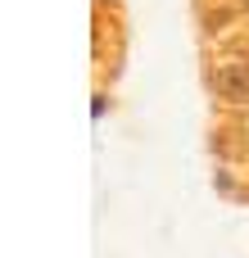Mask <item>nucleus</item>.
I'll list each match as a JSON object with an SVG mask.
<instances>
[{
    "label": "nucleus",
    "mask_w": 249,
    "mask_h": 258,
    "mask_svg": "<svg viewBox=\"0 0 249 258\" xmlns=\"http://www.w3.org/2000/svg\"><path fill=\"white\" fill-rule=\"evenodd\" d=\"M245 5H249V0H245Z\"/></svg>",
    "instance_id": "nucleus-2"
},
{
    "label": "nucleus",
    "mask_w": 249,
    "mask_h": 258,
    "mask_svg": "<svg viewBox=\"0 0 249 258\" xmlns=\"http://www.w3.org/2000/svg\"><path fill=\"white\" fill-rule=\"evenodd\" d=\"M213 86L222 100H236V104H249V63H227L213 73Z\"/></svg>",
    "instance_id": "nucleus-1"
}]
</instances>
